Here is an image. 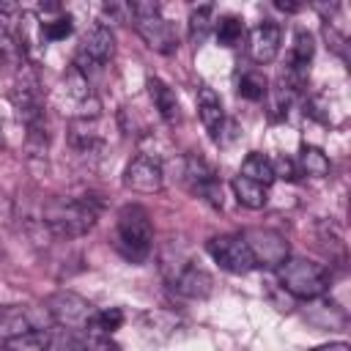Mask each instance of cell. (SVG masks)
<instances>
[{
  "instance_id": "cell-1",
  "label": "cell",
  "mask_w": 351,
  "mask_h": 351,
  "mask_svg": "<svg viewBox=\"0 0 351 351\" xmlns=\"http://www.w3.org/2000/svg\"><path fill=\"white\" fill-rule=\"evenodd\" d=\"M99 219V203L93 197H52L41 208V222L60 239L85 236Z\"/></svg>"
},
{
  "instance_id": "cell-2",
  "label": "cell",
  "mask_w": 351,
  "mask_h": 351,
  "mask_svg": "<svg viewBox=\"0 0 351 351\" xmlns=\"http://www.w3.org/2000/svg\"><path fill=\"white\" fill-rule=\"evenodd\" d=\"M151 247H154V225L148 211L137 203H126L115 219V250L126 261L143 263L151 255Z\"/></svg>"
},
{
  "instance_id": "cell-3",
  "label": "cell",
  "mask_w": 351,
  "mask_h": 351,
  "mask_svg": "<svg viewBox=\"0 0 351 351\" xmlns=\"http://www.w3.org/2000/svg\"><path fill=\"white\" fill-rule=\"evenodd\" d=\"M277 277L282 288L296 299H315L329 288L326 266L307 261V258H285L277 266Z\"/></svg>"
},
{
  "instance_id": "cell-4",
  "label": "cell",
  "mask_w": 351,
  "mask_h": 351,
  "mask_svg": "<svg viewBox=\"0 0 351 351\" xmlns=\"http://www.w3.org/2000/svg\"><path fill=\"white\" fill-rule=\"evenodd\" d=\"M58 104H60L63 115H71L77 121L80 118H99V112H101V101L90 90L88 74L80 66H71L63 74L60 88H58Z\"/></svg>"
},
{
  "instance_id": "cell-5",
  "label": "cell",
  "mask_w": 351,
  "mask_h": 351,
  "mask_svg": "<svg viewBox=\"0 0 351 351\" xmlns=\"http://www.w3.org/2000/svg\"><path fill=\"white\" fill-rule=\"evenodd\" d=\"M44 310L49 313L52 324H58L63 329H71V332H88V326L93 321V313H96V307L74 291L49 293L47 302H44Z\"/></svg>"
},
{
  "instance_id": "cell-6",
  "label": "cell",
  "mask_w": 351,
  "mask_h": 351,
  "mask_svg": "<svg viewBox=\"0 0 351 351\" xmlns=\"http://www.w3.org/2000/svg\"><path fill=\"white\" fill-rule=\"evenodd\" d=\"M206 250L214 258V263H219V269H225L230 274H247L255 269V258H252L244 236H239V233L214 236V239H208Z\"/></svg>"
},
{
  "instance_id": "cell-7",
  "label": "cell",
  "mask_w": 351,
  "mask_h": 351,
  "mask_svg": "<svg viewBox=\"0 0 351 351\" xmlns=\"http://www.w3.org/2000/svg\"><path fill=\"white\" fill-rule=\"evenodd\" d=\"M115 55V36L112 30L104 25V22H93L80 47H77V58H74V66H80L82 71L93 69V66H104L110 58Z\"/></svg>"
},
{
  "instance_id": "cell-8",
  "label": "cell",
  "mask_w": 351,
  "mask_h": 351,
  "mask_svg": "<svg viewBox=\"0 0 351 351\" xmlns=\"http://www.w3.org/2000/svg\"><path fill=\"white\" fill-rule=\"evenodd\" d=\"M181 178L197 197H203L206 203L222 208V186H219L217 170L208 162H203L197 156H184L181 159Z\"/></svg>"
},
{
  "instance_id": "cell-9",
  "label": "cell",
  "mask_w": 351,
  "mask_h": 351,
  "mask_svg": "<svg viewBox=\"0 0 351 351\" xmlns=\"http://www.w3.org/2000/svg\"><path fill=\"white\" fill-rule=\"evenodd\" d=\"M241 236H244V241H247V247H250V252L255 258V266H271V269H277L288 258V241L277 230H269V228H247Z\"/></svg>"
},
{
  "instance_id": "cell-10",
  "label": "cell",
  "mask_w": 351,
  "mask_h": 351,
  "mask_svg": "<svg viewBox=\"0 0 351 351\" xmlns=\"http://www.w3.org/2000/svg\"><path fill=\"white\" fill-rule=\"evenodd\" d=\"M123 184L132 192L154 195V192H159L165 186V167H162L159 159H154L148 154H137L123 170Z\"/></svg>"
},
{
  "instance_id": "cell-11",
  "label": "cell",
  "mask_w": 351,
  "mask_h": 351,
  "mask_svg": "<svg viewBox=\"0 0 351 351\" xmlns=\"http://www.w3.org/2000/svg\"><path fill=\"white\" fill-rule=\"evenodd\" d=\"M167 282L176 293L186 296V299H206L214 288V280L206 269L195 266V263H178L173 271H167Z\"/></svg>"
},
{
  "instance_id": "cell-12",
  "label": "cell",
  "mask_w": 351,
  "mask_h": 351,
  "mask_svg": "<svg viewBox=\"0 0 351 351\" xmlns=\"http://www.w3.org/2000/svg\"><path fill=\"white\" fill-rule=\"evenodd\" d=\"M134 30L137 36L154 49V52H162V55H170L178 49V33L173 27V22H167L165 16L154 14V16H137L134 19Z\"/></svg>"
},
{
  "instance_id": "cell-13",
  "label": "cell",
  "mask_w": 351,
  "mask_h": 351,
  "mask_svg": "<svg viewBox=\"0 0 351 351\" xmlns=\"http://www.w3.org/2000/svg\"><path fill=\"white\" fill-rule=\"evenodd\" d=\"M280 44H282V30L280 25L274 22H261L250 30V55L255 63H271L280 52Z\"/></svg>"
},
{
  "instance_id": "cell-14",
  "label": "cell",
  "mask_w": 351,
  "mask_h": 351,
  "mask_svg": "<svg viewBox=\"0 0 351 351\" xmlns=\"http://www.w3.org/2000/svg\"><path fill=\"white\" fill-rule=\"evenodd\" d=\"M197 115H200V123L206 126V132L211 134V140H219L222 126H225V110H222L219 96L208 85L197 88Z\"/></svg>"
},
{
  "instance_id": "cell-15",
  "label": "cell",
  "mask_w": 351,
  "mask_h": 351,
  "mask_svg": "<svg viewBox=\"0 0 351 351\" xmlns=\"http://www.w3.org/2000/svg\"><path fill=\"white\" fill-rule=\"evenodd\" d=\"M148 96H151V101H154V110L165 118V121H178V115H181V107H178V96H176V90L165 82V80H159V77H148Z\"/></svg>"
},
{
  "instance_id": "cell-16",
  "label": "cell",
  "mask_w": 351,
  "mask_h": 351,
  "mask_svg": "<svg viewBox=\"0 0 351 351\" xmlns=\"http://www.w3.org/2000/svg\"><path fill=\"white\" fill-rule=\"evenodd\" d=\"M16 41H19L22 55H27V58H36L38 49L47 44V38H44V27H41V22H38V16H36L33 11H22Z\"/></svg>"
},
{
  "instance_id": "cell-17",
  "label": "cell",
  "mask_w": 351,
  "mask_h": 351,
  "mask_svg": "<svg viewBox=\"0 0 351 351\" xmlns=\"http://www.w3.org/2000/svg\"><path fill=\"white\" fill-rule=\"evenodd\" d=\"M233 195H236V200L244 206V208H252V211H258V208H263L266 206V186L263 184H258V181H252V178H247V176H236L233 178Z\"/></svg>"
},
{
  "instance_id": "cell-18",
  "label": "cell",
  "mask_w": 351,
  "mask_h": 351,
  "mask_svg": "<svg viewBox=\"0 0 351 351\" xmlns=\"http://www.w3.org/2000/svg\"><path fill=\"white\" fill-rule=\"evenodd\" d=\"M239 173H241V176H247V178H252V181H258V184H263V186H269V184L274 181L271 159H269V156H263V154H258V151L247 154V159L241 162V170H239Z\"/></svg>"
},
{
  "instance_id": "cell-19",
  "label": "cell",
  "mask_w": 351,
  "mask_h": 351,
  "mask_svg": "<svg viewBox=\"0 0 351 351\" xmlns=\"http://www.w3.org/2000/svg\"><path fill=\"white\" fill-rule=\"evenodd\" d=\"M299 167H302V173H307L313 178H324V176H329V156L315 145H302Z\"/></svg>"
},
{
  "instance_id": "cell-20",
  "label": "cell",
  "mask_w": 351,
  "mask_h": 351,
  "mask_svg": "<svg viewBox=\"0 0 351 351\" xmlns=\"http://www.w3.org/2000/svg\"><path fill=\"white\" fill-rule=\"evenodd\" d=\"M214 8L211 5H200L189 14V38L195 44H203L208 38V33L214 30Z\"/></svg>"
},
{
  "instance_id": "cell-21",
  "label": "cell",
  "mask_w": 351,
  "mask_h": 351,
  "mask_svg": "<svg viewBox=\"0 0 351 351\" xmlns=\"http://www.w3.org/2000/svg\"><path fill=\"white\" fill-rule=\"evenodd\" d=\"M214 33H217V41L222 47H236L241 41V36H244V22L239 16H233V14H228V16L214 22Z\"/></svg>"
},
{
  "instance_id": "cell-22",
  "label": "cell",
  "mask_w": 351,
  "mask_h": 351,
  "mask_svg": "<svg viewBox=\"0 0 351 351\" xmlns=\"http://www.w3.org/2000/svg\"><path fill=\"white\" fill-rule=\"evenodd\" d=\"M313 52H315V41L307 30H299L293 36V49H291V69H299L304 71L307 63L313 60Z\"/></svg>"
},
{
  "instance_id": "cell-23",
  "label": "cell",
  "mask_w": 351,
  "mask_h": 351,
  "mask_svg": "<svg viewBox=\"0 0 351 351\" xmlns=\"http://www.w3.org/2000/svg\"><path fill=\"white\" fill-rule=\"evenodd\" d=\"M269 90V80L261 74V71H247L241 74L239 80V96L241 99H250V101H261Z\"/></svg>"
},
{
  "instance_id": "cell-24",
  "label": "cell",
  "mask_w": 351,
  "mask_h": 351,
  "mask_svg": "<svg viewBox=\"0 0 351 351\" xmlns=\"http://www.w3.org/2000/svg\"><path fill=\"white\" fill-rule=\"evenodd\" d=\"M123 324V313L118 307H110V310H96L93 313V321L88 326L90 335H112L115 329H121Z\"/></svg>"
},
{
  "instance_id": "cell-25",
  "label": "cell",
  "mask_w": 351,
  "mask_h": 351,
  "mask_svg": "<svg viewBox=\"0 0 351 351\" xmlns=\"http://www.w3.org/2000/svg\"><path fill=\"white\" fill-rule=\"evenodd\" d=\"M22 49H19V41L11 36V30L5 27V22L0 19V66H19L22 60Z\"/></svg>"
},
{
  "instance_id": "cell-26",
  "label": "cell",
  "mask_w": 351,
  "mask_h": 351,
  "mask_svg": "<svg viewBox=\"0 0 351 351\" xmlns=\"http://www.w3.org/2000/svg\"><path fill=\"white\" fill-rule=\"evenodd\" d=\"M41 27H44V38H47V41H63L66 36H71L74 22H71L69 14H58V16H52V19H44Z\"/></svg>"
},
{
  "instance_id": "cell-27",
  "label": "cell",
  "mask_w": 351,
  "mask_h": 351,
  "mask_svg": "<svg viewBox=\"0 0 351 351\" xmlns=\"http://www.w3.org/2000/svg\"><path fill=\"white\" fill-rule=\"evenodd\" d=\"M101 8H104V14H107L112 22H118V25H134V19H137L129 0H101Z\"/></svg>"
},
{
  "instance_id": "cell-28",
  "label": "cell",
  "mask_w": 351,
  "mask_h": 351,
  "mask_svg": "<svg viewBox=\"0 0 351 351\" xmlns=\"http://www.w3.org/2000/svg\"><path fill=\"white\" fill-rule=\"evenodd\" d=\"M271 167H274V178H285V181H296L299 178V167L285 156L271 159Z\"/></svg>"
},
{
  "instance_id": "cell-29",
  "label": "cell",
  "mask_w": 351,
  "mask_h": 351,
  "mask_svg": "<svg viewBox=\"0 0 351 351\" xmlns=\"http://www.w3.org/2000/svg\"><path fill=\"white\" fill-rule=\"evenodd\" d=\"M134 8V16H154L159 14V0H129Z\"/></svg>"
},
{
  "instance_id": "cell-30",
  "label": "cell",
  "mask_w": 351,
  "mask_h": 351,
  "mask_svg": "<svg viewBox=\"0 0 351 351\" xmlns=\"http://www.w3.org/2000/svg\"><path fill=\"white\" fill-rule=\"evenodd\" d=\"M274 5H277L280 11H285V14H293V11L302 8V0H274Z\"/></svg>"
},
{
  "instance_id": "cell-31",
  "label": "cell",
  "mask_w": 351,
  "mask_h": 351,
  "mask_svg": "<svg viewBox=\"0 0 351 351\" xmlns=\"http://www.w3.org/2000/svg\"><path fill=\"white\" fill-rule=\"evenodd\" d=\"M8 16V14H19V3L16 0H0V16Z\"/></svg>"
},
{
  "instance_id": "cell-32",
  "label": "cell",
  "mask_w": 351,
  "mask_h": 351,
  "mask_svg": "<svg viewBox=\"0 0 351 351\" xmlns=\"http://www.w3.org/2000/svg\"><path fill=\"white\" fill-rule=\"evenodd\" d=\"M315 3H318V5H335L337 0H315Z\"/></svg>"
},
{
  "instance_id": "cell-33",
  "label": "cell",
  "mask_w": 351,
  "mask_h": 351,
  "mask_svg": "<svg viewBox=\"0 0 351 351\" xmlns=\"http://www.w3.org/2000/svg\"><path fill=\"white\" fill-rule=\"evenodd\" d=\"M0 145H3V129H0Z\"/></svg>"
}]
</instances>
